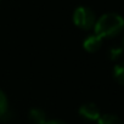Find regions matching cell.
<instances>
[{
    "label": "cell",
    "instance_id": "cell-3",
    "mask_svg": "<svg viewBox=\"0 0 124 124\" xmlns=\"http://www.w3.org/2000/svg\"><path fill=\"white\" fill-rule=\"evenodd\" d=\"M79 114L88 119V120H97L100 117H101V112H100V108L93 103V102H88V103H84L79 107L78 109Z\"/></svg>",
    "mask_w": 124,
    "mask_h": 124
},
{
    "label": "cell",
    "instance_id": "cell-10",
    "mask_svg": "<svg viewBox=\"0 0 124 124\" xmlns=\"http://www.w3.org/2000/svg\"><path fill=\"white\" fill-rule=\"evenodd\" d=\"M45 124H66V123L60 119H50V120H46Z\"/></svg>",
    "mask_w": 124,
    "mask_h": 124
},
{
    "label": "cell",
    "instance_id": "cell-8",
    "mask_svg": "<svg viewBox=\"0 0 124 124\" xmlns=\"http://www.w3.org/2000/svg\"><path fill=\"white\" fill-rule=\"evenodd\" d=\"M8 112V99L5 94L0 90V117H3Z\"/></svg>",
    "mask_w": 124,
    "mask_h": 124
},
{
    "label": "cell",
    "instance_id": "cell-11",
    "mask_svg": "<svg viewBox=\"0 0 124 124\" xmlns=\"http://www.w3.org/2000/svg\"><path fill=\"white\" fill-rule=\"evenodd\" d=\"M123 46H124V37H123Z\"/></svg>",
    "mask_w": 124,
    "mask_h": 124
},
{
    "label": "cell",
    "instance_id": "cell-2",
    "mask_svg": "<svg viewBox=\"0 0 124 124\" xmlns=\"http://www.w3.org/2000/svg\"><path fill=\"white\" fill-rule=\"evenodd\" d=\"M96 22L95 14L86 6H79L73 12V23L82 29H91L94 28Z\"/></svg>",
    "mask_w": 124,
    "mask_h": 124
},
{
    "label": "cell",
    "instance_id": "cell-4",
    "mask_svg": "<svg viewBox=\"0 0 124 124\" xmlns=\"http://www.w3.org/2000/svg\"><path fill=\"white\" fill-rule=\"evenodd\" d=\"M102 45V38L96 35V34H91L89 37L85 38V40L83 41V47L84 50H86L88 52H95L97 51Z\"/></svg>",
    "mask_w": 124,
    "mask_h": 124
},
{
    "label": "cell",
    "instance_id": "cell-7",
    "mask_svg": "<svg viewBox=\"0 0 124 124\" xmlns=\"http://www.w3.org/2000/svg\"><path fill=\"white\" fill-rule=\"evenodd\" d=\"M113 77H114V79L119 84L124 85V62L114 66V68H113Z\"/></svg>",
    "mask_w": 124,
    "mask_h": 124
},
{
    "label": "cell",
    "instance_id": "cell-9",
    "mask_svg": "<svg viewBox=\"0 0 124 124\" xmlns=\"http://www.w3.org/2000/svg\"><path fill=\"white\" fill-rule=\"evenodd\" d=\"M122 54H123V49L122 47H112L109 50V52H108L111 60H117L119 56H122Z\"/></svg>",
    "mask_w": 124,
    "mask_h": 124
},
{
    "label": "cell",
    "instance_id": "cell-5",
    "mask_svg": "<svg viewBox=\"0 0 124 124\" xmlns=\"http://www.w3.org/2000/svg\"><path fill=\"white\" fill-rule=\"evenodd\" d=\"M28 118L29 122L32 124H45L47 118H46V113L41 109V108H32L28 113Z\"/></svg>",
    "mask_w": 124,
    "mask_h": 124
},
{
    "label": "cell",
    "instance_id": "cell-6",
    "mask_svg": "<svg viewBox=\"0 0 124 124\" xmlns=\"http://www.w3.org/2000/svg\"><path fill=\"white\" fill-rule=\"evenodd\" d=\"M97 124H123V122L114 114H103L97 119Z\"/></svg>",
    "mask_w": 124,
    "mask_h": 124
},
{
    "label": "cell",
    "instance_id": "cell-1",
    "mask_svg": "<svg viewBox=\"0 0 124 124\" xmlns=\"http://www.w3.org/2000/svg\"><path fill=\"white\" fill-rule=\"evenodd\" d=\"M124 29V18L114 12H108L102 15L96 20L94 31L95 34L103 38H113L118 35Z\"/></svg>",
    "mask_w": 124,
    "mask_h": 124
}]
</instances>
